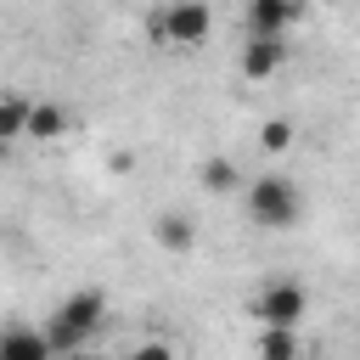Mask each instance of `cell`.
<instances>
[{
  "instance_id": "cell-7",
  "label": "cell",
  "mask_w": 360,
  "mask_h": 360,
  "mask_svg": "<svg viewBox=\"0 0 360 360\" xmlns=\"http://www.w3.org/2000/svg\"><path fill=\"white\" fill-rule=\"evenodd\" d=\"M0 360H56V354H51V343H45L39 326L11 321V326L0 332Z\"/></svg>"
},
{
  "instance_id": "cell-14",
  "label": "cell",
  "mask_w": 360,
  "mask_h": 360,
  "mask_svg": "<svg viewBox=\"0 0 360 360\" xmlns=\"http://www.w3.org/2000/svg\"><path fill=\"white\" fill-rule=\"evenodd\" d=\"M124 360H180V354H174L169 343H158V338H152V343H135V349H129Z\"/></svg>"
},
{
  "instance_id": "cell-11",
  "label": "cell",
  "mask_w": 360,
  "mask_h": 360,
  "mask_svg": "<svg viewBox=\"0 0 360 360\" xmlns=\"http://www.w3.org/2000/svg\"><path fill=\"white\" fill-rule=\"evenodd\" d=\"M298 332L292 326H264L259 332V360H298Z\"/></svg>"
},
{
  "instance_id": "cell-15",
  "label": "cell",
  "mask_w": 360,
  "mask_h": 360,
  "mask_svg": "<svg viewBox=\"0 0 360 360\" xmlns=\"http://www.w3.org/2000/svg\"><path fill=\"white\" fill-rule=\"evenodd\" d=\"M68 360H107V354H96V349H79V354H68Z\"/></svg>"
},
{
  "instance_id": "cell-9",
  "label": "cell",
  "mask_w": 360,
  "mask_h": 360,
  "mask_svg": "<svg viewBox=\"0 0 360 360\" xmlns=\"http://www.w3.org/2000/svg\"><path fill=\"white\" fill-rule=\"evenodd\" d=\"M152 236H158V248H169V253H191V242H197V225H191L186 214H158Z\"/></svg>"
},
{
  "instance_id": "cell-13",
  "label": "cell",
  "mask_w": 360,
  "mask_h": 360,
  "mask_svg": "<svg viewBox=\"0 0 360 360\" xmlns=\"http://www.w3.org/2000/svg\"><path fill=\"white\" fill-rule=\"evenodd\" d=\"M259 146H264V152H287V146H292V124H287V118H264V124H259Z\"/></svg>"
},
{
  "instance_id": "cell-6",
  "label": "cell",
  "mask_w": 360,
  "mask_h": 360,
  "mask_svg": "<svg viewBox=\"0 0 360 360\" xmlns=\"http://www.w3.org/2000/svg\"><path fill=\"white\" fill-rule=\"evenodd\" d=\"M298 11V0H248V34H287Z\"/></svg>"
},
{
  "instance_id": "cell-16",
  "label": "cell",
  "mask_w": 360,
  "mask_h": 360,
  "mask_svg": "<svg viewBox=\"0 0 360 360\" xmlns=\"http://www.w3.org/2000/svg\"><path fill=\"white\" fill-rule=\"evenodd\" d=\"M6 146H11V141H0V163H6Z\"/></svg>"
},
{
  "instance_id": "cell-8",
  "label": "cell",
  "mask_w": 360,
  "mask_h": 360,
  "mask_svg": "<svg viewBox=\"0 0 360 360\" xmlns=\"http://www.w3.org/2000/svg\"><path fill=\"white\" fill-rule=\"evenodd\" d=\"M197 186H202L208 197H225V191H236V186H242V169H236L231 158H202V169H197Z\"/></svg>"
},
{
  "instance_id": "cell-2",
  "label": "cell",
  "mask_w": 360,
  "mask_h": 360,
  "mask_svg": "<svg viewBox=\"0 0 360 360\" xmlns=\"http://www.w3.org/2000/svg\"><path fill=\"white\" fill-rule=\"evenodd\" d=\"M248 214L264 231H292L304 214V197L287 174H259V180H248Z\"/></svg>"
},
{
  "instance_id": "cell-1",
  "label": "cell",
  "mask_w": 360,
  "mask_h": 360,
  "mask_svg": "<svg viewBox=\"0 0 360 360\" xmlns=\"http://www.w3.org/2000/svg\"><path fill=\"white\" fill-rule=\"evenodd\" d=\"M101 321H107V298H101V287H79V292H68L51 315H45V343H51V354L56 360H68V354H79V349H90V338L101 332Z\"/></svg>"
},
{
  "instance_id": "cell-5",
  "label": "cell",
  "mask_w": 360,
  "mask_h": 360,
  "mask_svg": "<svg viewBox=\"0 0 360 360\" xmlns=\"http://www.w3.org/2000/svg\"><path fill=\"white\" fill-rule=\"evenodd\" d=\"M287 62V34H248L242 45V79H276Z\"/></svg>"
},
{
  "instance_id": "cell-4",
  "label": "cell",
  "mask_w": 360,
  "mask_h": 360,
  "mask_svg": "<svg viewBox=\"0 0 360 360\" xmlns=\"http://www.w3.org/2000/svg\"><path fill=\"white\" fill-rule=\"evenodd\" d=\"M253 315H259V326H304V315H309V292L298 287V281H264V292L253 298Z\"/></svg>"
},
{
  "instance_id": "cell-10",
  "label": "cell",
  "mask_w": 360,
  "mask_h": 360,
  "mask_svg": "<svg viewBox=\"0 0 360 360\" xmlns=\"http://www.w3.org/2000/svg\"><path fill=\"white\" fill-rule=\"evenodd\" d=\"M62 129H68V112L56 101H34L28 107V141H56Z\"/></svg>"
},
{
  "instance_id": "cell-12",
  "label": "cell",
  "mask_w": 360,
  "mask_h": 360,
  "mask_svg": "<svg viewBox=\"0 0 360 360\" xmlns=\"http://www.w3.org/2000/svg\"><path fill=\"white\" fill-rule=\"evenodd\" d=\"M28 107L22 96H0V141H28Z\"/></svg>"
},
{
  "instance_id": "cell-3",
  "label": "cell",
  "mask_w": 360,
  "mask_h": 360,
  "mask_svg": "<svg viewBox=\"0 0 360 360\" xmlns=\"http://www.w3.org/2000/svg\"><path fill=\"white\" fill-rule=\"evenodd\" d=\"M214 28V11L202 0H169L163 17H158V39L163 45H180V51H197Z\"/></svg>"
}]
</instances>
